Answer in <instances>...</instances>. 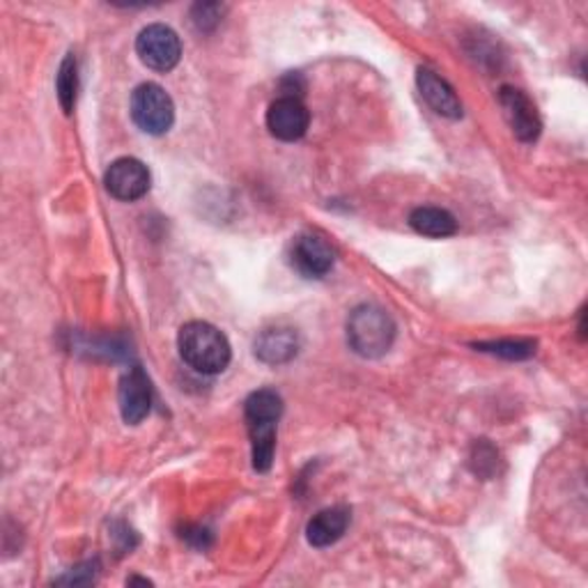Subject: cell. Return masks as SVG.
I'll list each match as a JSON object with an SVG mask.
<instances>
[{"mask_svg": "<svg viewBox=\"0 0 588 588\" xmlns=\"http://www.w3.org/2000/svg\"><path fill=\"white\" fill-rule=\"evenodd\" d=\"M476 350L480 352H488V355H497L501 359L508 361H522L536 355V342L533 340H494V342H476L473 345Z\"/></svg>", "mask_w": 588, "mask_h": 588, "instance_id": "cell-16", "label": "cell"}, {"mask_svg": "<svg viewBox=\"0 0 588 588\" xmlns=\"http://www.w3.org/2000/svg\"><path fill=\"white\" fill-rule=\"evenodd\" d=\"M56 92L61 99L63 111L69 116L76 106V95H78V65L74 53H67V58L61 65L58 78H56Z\"/></svg>", "mask_w": 588, "mask_h": 588, "instance_id": "cell-15", "label": "cell"}, {"mask_svg": "<svg viewBox=\"0 0 588 588\" xmlns=\"http://www.w3.org/2000/svg\"><path fill=\"white\" fill-rule=\"evenodd\" d=\"M300 352V334L292 327L264 329L255 338V357L266 366H281L292 361Z\"/></svg>", "mask_w": 588, "mask_h": 588, "instance_id": "cell-12", "label": "cell"}, {"mask_svg": "<svg viewBox=\"0 0 588 588\" xmlns=\"http://www.w3.org/2000/svg\"><path fill=\"white\" fill-rule=\"evenodd\" d=\"M120 414L127 425H139L152 410V386L141 366L129 368L120 380Z\"/></svg>", "mask_w": 588, "mask_h": 588, "instance_id": "cell-10", "label": "cell"}, {"mask_svg": "<svg viewBox=\"0 0 588 588\" xmlns=\"http://www.w3.org/2000/svg\"><path fill=\"white\" fill-rule=\"evenodd\" d=\"M221 14H224V8L217 3H198L194 8V23L198 25V31L207 33V31L217 29Z\"/></svg>", "mask_w": 588, "mask_h": 588, "instance_id": "cell-18", "label": "cell"}, {"mask_svg": "<svg viewBox=\"0 0 588 588\" xmlns=\"http://www.w3.org/2000/svg\"><path fill=\"white\" fill-rule=\"evenodd\" d=\"M127 584H129V586H131V584H145V586H150L152 581H150V579H139V577H131V579H129Z\"/></svg>", "mask_w": 588, "mask_h": 588, "instance_id": "cell-20", "label": "cell"}, {"mask_svg": "<svg viewBox=\"0 0 588 588\" xmlns=\"http://www.w3.org/2000/svg\"><path fill=\"white\" fill-rule=\"evenodd\" d=\"M137 53L145 67L154 72H171L182 58V44L173 29L164 23H152L139 33Z\"/></svg>", "mask_w": 588, "mask_h": 588, "instance_id": "cell-5", "label": "cell"}, {"mask_svg": "<svg viewBox=\"0 0 588 588\" xmlns=\"http://www.w3.org/2000/svg\"><path fill=\"white\" fill-rule=\"evenodd\" d=\"M497 450L494 446H490L488 442H480L473 446V456H471V465L476 469V473L480 476H490L497 469Z\"/></svg>", "mask_w": 588, "mask_h": 588, "instance_id": "cell-17", "label": "cell"}, {"mask_svg": "<svg viewBox=\"0 0 588 588\" xmlns=\"http://www.w3.org/2000/svg\"><path fill=\"white\" fill-rule=\"evenodd\" d=\"M395 340L393 317L375 306L361 304L347 317V342L363 359L384 357Z\"/></svg>", "mask_w": 588, "mask_h": 588, "instance_id": "cell-3", "label": "cell"}, {"mask_svg": "<svg viewBox=\"0 0 588 588\" xmlns=\"http://www.w3.org/2000/svg\"><path fill=\"white\" fill-rule=\"evenodd\" d=\"M177 350L182 361L200 375H219L232 359L230 342L209 323H186L177 334Z\"/></svg>", "mask_w": 588, "mask_h": 588, "instance_id": "cell-2", "label": "cell"}, {"mask_svg": "<svg viewBox=\"0 0 588 588\" xmlns=\"http://www.w3.org/2000/svg\"><path fill=\"white\" fill-rule=\"evenodd\" d=\"M416 86H418L421 97L427 101V106H431V109L437 116L448 118V120H460L462 118V101H460V97L456 95V90L448 86V81H444V78L437 72L427 69V67H418Z\"/></svg>", "mask_w": 588, "mask_h": 588, "instance_id": "cell-11", "label": "cell"}, {"mask_svg": "<svg viewBox=\"0 0 588 588\" xmlns=\"http://www.w3.org/2000/svg\"><path fill=\"white\" fill-rule=\"evenodd\" d=\"M350 526V511L342 505L325 508L306 526V538L313 547H329L342 538V533Z\"/></svg>", "mask_w": 588, "mask_h": 588, "instance_id": "cell-13", "label": "cell"}, {"mask_svg": "<svg viewBox=\"0 0 588 588\" xmlns=\"http://www.w3.org/2000/svg\"><path fill=\"white\" fill-rule=\"evenodd\" d=\"M97 568H99L97 560H95V564H92V560H88L86 566H78L67 577L58 579V584H74V586H78V584H92L95 577H97Z\"/></svg>", "mask_w": 588, "mask_h": 588, "instance_id": "cell-19", "label": "cell"}, {"mask_svg": "<svg viewBox=\"0 0 588 588\" xmlns=\"http://www.w3.org/2000/svg\"><path fill=\"white\" fill-rule=\"evenodd\" d=\"M410 226L423 235L433 239H444L458 232V221L450 211L442 207H416L410 214Z\"/></svg>", "mask_w": 588, "mask_h": 588, "instance_id": "cell-14", "label": "cell"}, {"mask_svg": "<svg viewBox=\"0 0 588 588\" xmlns=\"http://www.w3.org/2000/svg\"><path fill=\"white\" fill-rule=\"evenodd\" d=\"M283 414V400L272 389H260L249 395L244 405L247 427L251 437L253 469L264 473L274 465L276 450V425Z\"/></svg>", "mask_w": 588, "mask_h": 588, "instance_id": "cell-1", "label": "cell"}, {"mask_svg": "<svg viewBox=\"0 0 588 588\" xmlns=\"http://www.w3.org/2000/svg\"><path fill=\"white\" fill-rule=\"evenodd\" d=\"M311 113L300 97H281L266 111V129L285 143L300 141L308 131Z\"/></svg>", "mask_w": 588, "mask_h": 588, "instance_id": "cell-9", "label": "cell"}, {"mask_svg": "<svg viewBox=\"0 0 588 588\" xmlns=\"http://www.w3.org/2000/svg\"><path fill=\"white\" fill-rule=\"evenodd\" d=\"M131 118L150 137H162L175 122V104L156 84H141L131 95Z\"/></svg>", "mask_w": 588, "mask_h": 588, "instance_id": "cell-4", "label": "cell"}, {"mask_svg": "<svg viewBox=\"0 0 588 588\" xmlns=\"http://www.w3.org/2000/svg\"><path fill=\"white\" fill-rule=\"evenodd\" d=\"M499 104L503 109L505 122L511 124L513 133L522 143H533L541 137L543 122H541L536 104L526 97V92H522L520 88L503 86L499 90Z\"/></svg>", "mask_w": 588, "mask_h": 588, "instance_id": "cell-7", "label": "cell"}, {"mask_svg": "<svg viewBox=\"0 0 588 588\" xmlns=\"http://www.w3.org/2000/svg\"><path fill=\"white\" fill-rule=\"evenodd\" d=\"M150 171L133 156H122L109 166L104 175L106 192L122 203L141 200L150 192Z\"/></svg>", "mask_w": 588, "mask_h": 588, "instance_id": "cell-6", "label": "cell"}, {"mask_svg": "<svg viewBox=\"0 0 588 588\" xmlns=\"http://www.w3.org/2000/svg\"><path fill=\"white\" fill-rule=\"evenodd\" d=\"M292 266L306 279H323L334 270L336 253L329 242L319 235L306 232L294 239L292 244Z\"/></svg>", "mask_w": 588, "mask_h": 588, "instance_id": "cell-8", "label": "cell"}]
</instances>
